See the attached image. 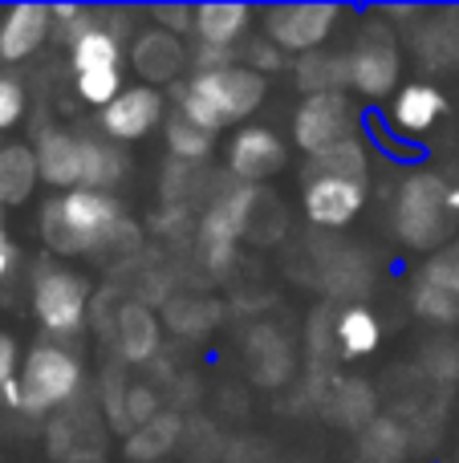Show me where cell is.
<instances>
[{"label":"cell","instance_id":"6da1fadb","mask_svg":"<svg viewBox=\"0 0 459 463\" xmlns=\"http://www.w3.org/2000/svg\"><path fill=\"white\" fill-rule=\"evenodd\" d=\"M41 240L57 256L110 252L135 248V224L122 216V203L110 192L73 187L41 208Z\"/></svg>","mask_w":459,"mask_h":463},{"label":"cell","instance_id":"7a4b0ae2","mask_svg":"<svg viewBox=\"0 0 459 463\" xmlns=\"http://www.w3.org/2000/svg\"><path fill=\"white\" fill-rule=\"evenodd\" d=\"M268 86L257 70L248 65H228V70H195V78L183 86L179 94V114H183L192 127L216 130L232 127V122H244L260 102H265Z\"/></svg>","mask_w":459,"mask_h":463},{"label":"cell","instance_id":"3957f363","mask_svg":"<svg viewBox=\"0 0 459 463\" xmlns=\"http://www.w3.org/2000/svg\"><path fill=\"white\" fill-rule=\"evenodd\" d=\"M16 383H21V411L45 415V411L73 402V394L81 391V362L65 345L41 342L21 358Z\"/></svg>","mask_w":459,"mask_h":463},{"label":"cell","instance_id":"277c9868","mask_svg":"<svg viewBox=\"0 0 459 463\" xmlns=\"http://www.w3.org/2000/svg\"><path fill=\"white\" fill-rule=\"evenodd\" d=\"M447 192L452 187L436 175V171H415L395 200V232L403 244L411 248H436L447 236Z\"/></svg>","mask_w":459,"mask_h":463},{"label":"cell","instance_id":"5b68a950","mask_svg":"<svg viewBox=\"0 0 459 463\" xmlns=\"http://www.w3.org/2000/svg\"><path fill=\"white\" fill-rule=\"evenodd\" d=\"M33 313L49 334H78L89 313V288L61 264H41L33 277Z\"/></svg>","mask_w":459,"mask_h":463},{"label":"cell","instance_id":"8992f818","mask_svg":"<svg viewBox=\"0 0 459 463\" xmlns=\"http://www.w3.org/2000/svg\"><path fill=\"white\" fill-rule=\"evenodd\" d=\"M354 130H358V114L346 94H314L293 114V143L309 159H317V155L333 151L342 143H354Z\"/></svg>","mask_w":459,"mask_h":463},{"label":"cell","instance_id":"52a82bcc","mask_svg":"<svg viewBox=\"0 0 459 463\" xmlns=\"http://www.w3.org/2000/svg\"><path fill=\"white\" fill-rule=\"evenodd\" d=\"M342 8L338 5H276L265 13V37L285 53H317L333 33Z\"/></svg>","mask_w":459,"mask_h":463},{"label":"cell","instance_id":"ba28073f","mask_svg":"<svg viewBox=\"0 0 459 463\" xmlns=\"http://www.w3.org/2000/svg\"><path fill=\"white\" fill-rule=\"evenodd\" d=\"M398 70H403V57H398L390 29L366 24L350 53V86L362 98H387L398 86Z\"/></svg>","mask_w":459,"mask_h":463},{"label":"cell","instance_id":"9c48e42d","mask_svg":"<svg viewBox=\"0 0 459 463\" xmlns=\"http://www.w3.org/2000/svg\"><path fill=\"white\" fill-rule=\"evenodd\" d=\"M260 187L236 184V187H220L208 200L200 220V244L203 248H236V240L248 236L252 212H257Z\"/></svg>","mask_w":459,"mask_h":463},{"label":"cell","instance_id":"30bf717a","mask_svg":"<svg viewBox=\"0 0 459 463\" xmlns=\"http://www.w3.org/2000/svg\"><path fill=\"white\" fill-rule=\"evenodd\" d=\"M163 122V94L155 86H130L102 110V130L118 143L146 138Z\"/></svg>","mask_w":459,"mask_h":463},{"label":"cell","instance_id":"8fae6325","mask_svg":"<svg viewBox=\"0 0 459 463\" xmlns=\"http://www.w3.org/2000/svg\"><path fill=\"white\" fill-rule=\"evenodd\" d=\"M285 167V143L265 127H244L236 130L232 146H228V171L240 184L257 187L260 179H273Z\"/></svg>","mask_w":459,"mask_h":463},{"label":"cell","instance_id":"7c38bea8","mask_svg":"<svg viewBox=\"0 0 459 463\" xmlns=\"http://www.w3.org/2000/svg\"><path fill=\"white\" fill-rule=\"evenodd\" d=\"M53 37V8L49 5H13L0 16V61L16 65L33 57Z\"/></svg>","mask_w":459,"mask_h":463},{"label":"cell","instance_id":"4fadbf2b","mask_svg":"<svg viewBox=\"0 0 459 463\" xmlns=\"http://www.w3.org/2000/svg\"><path fill=\"white\" fill-rule=\"evenodd\" d=\"M362 203H366V184H354V179L314 175L305 184V216L317 228H346L362 212Z\"/></svg>","mask_w":459,"mask_h":463},{"label":"cell","instance_id":"5bb4252c","mask_svg":"<svg viewBox=\"0 0 459 463\" xmlns=\"http://www.w3.org/2000/svg\"><path fill=\"white\" fill-rule=\"evenodd\" d=\"M114 350L126 366H138V362H151L159 354V342H163V329H159V317L151 313V305L143 301H126L118 305L114 313V334H110Z\"/></svg>","mask_w":459,"mask_h":463},{"label":"cell","instance_id":"9a60e30c","mask_svg":"<svg viewBox=\"0 0 459 463\" xmlns=\"http://www.w3.org/2000/svg\"><path fill=\"white\" fill-rule=\"evenodd\" d=\"M130 61H135V70L143 73L151 86H167V81H175L179 73H183L187 49H183V41L171 37V33L146 29V33H138L135 45H130Z\"/></svg>","mask_w":459,"mask_h":463},{"label":"cell","instance_id":"2e32d148","mask_svg":"<svg viewBox=\"0 0 459 463\" xmlns=\"http://www.w3.org/2000/svg\"><path fill=\"white\" fill-rule=\"evenodd\" d=\"M33 155H37L41 184L61 187V192L81 187V138L65 135V130H41Z\"/></svg>","mask_w":459,"mask_h":463},{"label":"cell","instance_id":"e0dca14e","mask_svg":"<svg viewBox=\"0 0 459 463\" xmlns=\"http://www.w3.org/2000/svg\"><path fill=\"white\" fill-rule=\"evenodd\" d=\"M244 358L260 386H285L293 374V350L289 337L273 326H252L244 337Z\"/></svg>","mask_w":459,"mask_h":463},{"label":"cell","instance_id":"ac0fdd59","mask_svg":"<svg viewBox=\"0 0 459 463\" xmlns=\"http://www.w3.org/2000/svg\"><path fill=\"white\" fill-rule=\"evenodd\" d=\"M252 8L240 0H208L195 5V37L208 49H232L248 29Z\"/></svg>","mask_w":459,"mask_h":463},{"label":"cell","instance_id":"d6986e66","mask_svg":"<svg viewBox=\"0 0 459 463\" xmlns=\"http://www.w3.org/2000/svg\"><path fill=\"white\" fill-rule=\"evenodd\" d=\"M293 78H297V86H301V94H305V98H314V94H346V86H350V57L317 49V53L297 57Z\"/></svg>","mask_w":459,"mask_h":463},{"label":"cell","instance_id":"ffe728a7","mask_svg":"<svg viewBox=\"0 0 459 463\" xmlns=\"http://www.w3.org/2000/svg\"><path fill=\"white\" fill-rule=\"evenodd\" d=\"M41 171H37V155L33 146H0V208H13V203H24L37 187Z\"/></svg>","mask_w":459,"mask_h":463},{"label":"cell","instance_id":"44dd1931","mask_svg":"<svg viewBox=\"0 0 459 463\" xmlns=\"http://www.w3.org/2000/svg\"><path fill=\"white\" fill-rule=\"evenodd\" d=\"M374 280V269L366 260V252H354V248H338V252L322 256V285L330 288L333 297H362Z\"/></svg>","mask_w":459,"mask_h":463},{"label":"cell","instance_id":"7402d4cb","mask_svg":"<svg viewBox=\"0 0 459 463\" xmlns=\"http://www.w3.org/2000/svg\"><path fill=\"white\" fill-rule=\"evenodd\" d=\"M447 110L444 94H439L436 86H423V81H415V86H403L395 98V122L407 130V135H423V130H431L439 122V114Z\"/></svg>","mask_w":459,"mask_h":463},{"label":"cell","instance_id":"603a6c76","mask_svg":"<svg viewBox=\"0 0 459 463\" xmlns=\"http://www.w3.org/2000/svg\"><path fill=\"white\" fill-rule=\"evenodd\" d=\"M179 439H183V419L171 415V411H159L151 423H143L138 431L126 435V456L138 463H155L167 451H175Z\"/></svg>","mask_w":459,"mask_h":463},{"label":"cell","instance_id":"cb8c5ba5","mask_svg":"<svg viewBox=\"0 0 459 463\" xmlns=\"http://www.w3.org/2000/svg\"><path fill=\"white\" fill-rule=\"evenodd\" d=\"M358 448H362L366 463H403L411 451V435L398 419L379 415L366 431H358Z\"/></svg>","mask_w":459,"mask_h":463},{"label":"cell","instance_id":"d4e9b609","mask_svg":"<svg viewBox=\"0 0 459 463\" xmlns=\"http://www.w3.org/2000/svg\"><path fill=\"white\" fill-rule=\"evenodd\" d=\"M325 411H330L342 427H350V431H366V427L379 419V399H374V391L366 383H338L330 391Z\"/></svg>","mask_w":459,"mask_h":463},{"label":"cell","instance_id":"484cf974","mask_svg":"<svg viewBox=\"0 0 459 463\" xmlns=\"http://www.w3.org/2000/svg\"><path fill=\"white\" fill-rule=\"evenodd\" d=\"M126 171V159L118 155V146L106 138H81V187L89 192H110Z\"/></svg>","mask_w":459,"mask_h":463},{"label":"cell","instance_id":"4316f807","mask_svg":"<svg viewBox=\"0 0 459 463\" xmlns=\"http://www.w3.org/2000/svg\"><path fill=\"white\" fill-rule=\"evenodd\" d=\"M70 61H73V70H78V73L118 70L122 45H118V37H114L110 29H102V24H98V16H94V24H89V29L70 45Z\"/></svg>","mask_w":459,"mask_h":463},{"label":"cell","instance_id":"83f0119b","mask_svg":"<svg viewBox=\"0 0 459 463\" xmlns=\"http://www.w3.org/2000/svg\"><path fill=\"white\" fill-rule=\"evenodd\" d=\"M333 337H338V345H342L346 358H366V354L379 350L382 326H379V317H374L370 309L350 305V309L338 317V326H333Z\"/></svg>","mask_w":459,"mask_h":463},{"label":"cell","instance_id":"f1b7e54d","mask_svg":"<svg viewBox=\"0 0 459 463\" xmlns=\"http://www.w3.org/2000/svg\"><path fill=\"white\" fill-rule=\"evenodd\" d=\"M163 317H167V326L175 329V334L195 337V334H208V329L216 326L220 309H216V301H208V297H200V293H175V297H167Z\"/></svg>","mask_w":459,"mask_h":463},{"label":"cell","instance_id":"f546056e","mask_svg":"<svg viewBox=\"0 0 459 463\" xmlns=\"http://www.w3.org/2000/svg\"><path fill=\"white\" fill-rule=\"evenodd\" d=\"M419 57L431 70L459 65V13H444L431 29H419Z\"/></svg>","mask_w":459,"mask_h":463},{"label":"cell","instance_id":"4dcf8cb0","mask_svg":"<svg viewBox=\"0 0 459 463\" xmlns=\"http://www.w3.org/2000/svg\"><path fill=\"white\" fill-rule=\"evenodd\" d=\"M314 175H330V179H354V184H366V146L358 143H342L333 151L317 155L309 163V179Z\"/></svg>","mask_w":459,"mask_h":463},{"label":"cell","instance_id":"1f68e13d","mask_svg":"<svg viewBox=\"0 0 459 463\" xmlns=\"http://www.w3.org/2000/svg\"><path fill=\"white\" fill-rule=\"evenodd\" d=\"M211 138H216V135H208V130L192 127L183 114H171V118H167L171 159H179V163H203V159H208V151H211Z\"/></svg>","mask_w":459,"mask_h":463},{"label":"cell","instance_id":"d6a6232c","mask_svg":"<svg viewBox=\"0 0 459 463\" xmlns=\"http://www.w3.org/2000/svg\"><path fill=\"white\" fill-rule=\"evenodd\" d=\"M411 305L419 317L436 321V326H452V321L459 317V297L444 293V288L427 285V280H419V285L411 288Z\"/></svg>","mask_w":459,"mask_h":463},{"label":"cell","instance_id":"836d02e7","mask_svg":"<svg viewBox=\"0 0 459 463\" xmlns=\"http://www.w3.org/2000/svg\"><path fill=\"white\" fill-rule=\"evenodd\" d=\"M122 73L118 70H94V73H78V94L81 102L98 106V110H106V106L114 102V98L122 94Z\"/></svg>","mask_w":459,"mask_h":463},{"label":"cell","instance_id":"e575fe53","mask_svg":"<svg viewBox=\"0 0 459 463\" xmlns=\"http://www.w3.org/2000/svg\"><path fill=\"white\" fill-rule=\"evenodd\" d=\"M419 280H427V285H436V288H444V293L459 297V240L455 244H447V248H439V252L423 264Z\"/></svg>","mask_w":459,"mask_h":463},{"label":"cell","instance_id":"d590c367","mask_svg":"<svg viewBox=\"0 0 459 463\" xmlns=\"http://www.w3.org/2000/svg\"><path fill=\"white\" fill-rule=\"evenodd\" d=\"M419 358H423V370L436 374L439 383L459 378V342H431V345H423Z\"/></svg>","mask_w":459,"mask_h":463},{"label":"cell","instance_id":"8d00e7d4","mask_svg":"<svg viewBox=\"0 0 459 463\" xmlns=\"http://www.w3.org/2000/svg\"><path fill=\"white\" fill-rule=\"evenodd\" d=\"M126 394H130V383L122 378V370H118V366H110V370H106V378H102V411H106V419H110L114 427H122Z\"/></svg>","mask_w":459,"mask_h":463},{"label":"cell","instance_id":"74e56055","mask_svg":"<svg viewBox=\"0 0 459 463\" xmlns=\"http://www.w3.org/2000/svg\"><path fill=\"white\" fill-rule=\"evenodd\" d=\"M24 118V86L13 73H0V130H13Z\"/></svg>","mask_w":459,"mask_h":463},{"label":"cell","instance_id":"f35d334b","mask_svg":"<svg viewBox=\"0 0 459 463\" xmlns=\"http://www.w3.org/2000/svg\"><path fill=\"white\" fill-rule=\"evenodd\" d=\"M151 16L171 37H183V33L195 29V5H159V8H151Z\"/></svg>","mask_w":459,"mask_h":463},{"label":"cell","instance_id":"ab89813d","mask_svg":"<svg viewBox=\"0 0 459 463\" xmlns=\"http://www.w3.org/2000/svg\"><path fill=\"white\" fill-rule=\"evenodd\" d=\"M244 65L265 78V73H273V70H281L285 65V49H276L268 37H260V41H252V45L244 49Z\"/></svg>","mask_w":459,"mask_h":463},{"label":"cell","instance_id":"60d3db41","mask_svg":"<svg viewBox=\"0 0 459 463\" xmlns=\"http://www.w3.org/2000/svg\"><path fill=\"white\" fill-rule=\"evenodd\" d=\"M16 342L8 334H0V402H5V391H8V383H13L16 374H21V366H16Z\"/></svg>","mask_w":459,"mask_h":463},{"label":"cell","instance_id":"b9f144b4","mask_svg":"<svg viewBox=\"0 0 459 463\" xmlns=\"http://www.w3.org/2000/svg\"><path fill=\"white\" fill-rule=\"evenodd\" d=\"M13 264H16V248H13V240L8 236H0V280L13 272Z\"/></svg>","mask_w":459,"mask_h":463},{"label":"cell","instance_id":"7bdbcfd3","mask_svg":"<svg viewBox=\"0 0 459 463\" xmlns=\"http://www.w3.org/2000/svg\"><path fill=\"white\" fill-rule=\"evenodd\" d=\"M447 208H452V212H459V184L452 187V192H447Z\"/></svg>","mask_w":459,"mask_h":463},{"label":"cell","instance_id":"ee69618b","mask_svg":"<svg viewBox=\"0 0 459 463\" xmlns=\"http://www.w3.org/2000/svg\"><path fill=\"white\" fill-rule=\"evenodd\" d=\"M0 16H5V13H0Z\"/></svg>","mask_w":459,"mask_h":463}]
</instances>
